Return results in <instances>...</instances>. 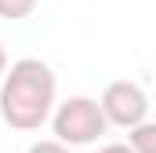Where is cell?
<instances>
[{
  "instance_id": "cell-1",
  "label": "cell",
  "mask_w": 156,
  "mask_h": 153,
  "mask_svg": "<svg viewBox=\"0 0 156 153\" xmlns=\"http://www.w3.org/2000/svg\"><path fill=\"white\" fill-rule=\"evenodd\" d=\"M58 102V76L44 58H18L0 76V124L15 131H40Z\"/></svg>"
},
{
  "instance_id": "cell-2",
  "label": "cell",
  "mask_w": 156,
  "mask_h": 153,
  "mask_svg": "<svg viewBox=\"0 0 156 153\" xmlns=\"http://www.w3.org/2000/svg\"><path fill=\"white\" fill-rule=\"evenodd\" d=\"M51 131H55V142L76 150V146H91L105 135V117L98 110V99L91 95H69L62 102H55L51 110Z\"/></svg>"
},
{
  "instance_id": "cell-3",
  "label": "cell",
  "mask_w": 156,
  "mask_h": 153,
  "mask_svg": "<svg viewBox=\"0 0 156 153\" xmlns=\"http://www.w3.org/2000/svg\"><path fill=\"white\" fill-rule=\"evenodd\" d=\"M98 110L105 117V124L131 131V128L149 120V95L138 80H113V84H105V91L98 99Z\"/></svg>"
},
{
  "instance_id": "cell-4",
  "label": "cell",
  "mask_w": 156,
  "mask_h": 153,
  "mask_svg": "<svg viewBox=\"0 0 156 153\" xmlns=\"http://www.w3.org/2000/svg\"><path fill=\"white\" fill-rule=\"evenodd\" d=\"M123 146H127L131 153H156V124H153V120H145V124L131 128Z\"/></svg>"
},
{
  "instance_id": "cell-5",
  "label": "cell",
  "mask_w": 156,
  "mask_h": 153,
  "mask_svg": "<svg viewBox=\"0 0 156 153\" xmlns=\"http://www.w3.org/2000/svg\"><path fill=\"white\" fill-rule=\"evenodd\" d=\"M37 4H40V0H0V18H7V22H22V18L33 15Z\"/></svg>"
},
{
  "instance_id": "cell-6",
  "label": "cell",
  "mask_w": 156,
  "mask_h": 153,
  "mask_svg": "<svg viewBox=\"0 0 156 153\" xmlns=\"http://www.w3.org/2000/svg\"><path fill=\"white\" fill-rule=\"evenodd\" d=\"M26 153H73V150L62 146V142H55V139H40V142H33Z\"/></svg>"
},
{
  "instance_id": "cell-7",
  "label": "cell",
  "mask_w": 156,
  "mask_h": 153,
  "mask_svg": "<svg viewBox=\"0 0 156 153\" xmlns=\"http://www.w3.org/2000/svg\"><path fill=\"white\" fill-rule=\"evenodd\" d=\"M98 153H131V150H127L123 142H109V146H102Z\"/></svg>"
},
{
  "instance_id": "cell-8",
  "label": "cell",
  "mask_w": 156,
  "mask_h": 153,
  "mask_svg": "<svg viewBox=\"0 0 156 153\" xmlns=\"http://www.w3.org/2000/svg\"><path fill=\"white\" fill-rule=\"evenodd\" d=\"M7 73V51H4V40H0V76Z\"/></svg>"
}]
</instances>
